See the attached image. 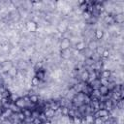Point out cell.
<instances>
[{"mask_svg":"<svg viewBox=\"0 0 124 124\" xmlns=\"http://www.w3.org/2000/svg\"><path fill=\"white\" fill-rule=\"evenodd\" d=\"M68 25H69V21H68L67 19H62V20H60L59 23H58V25H57V27H56V28H57V32H59V33H61V34L65 33V32L67 31Z\"/></svg>","mask_w":124,"mask_h":124,"instance_id":"1","label":"cell"},{"mask_svg":"<svg viewBox=\"0 0 124 124\" xmlns=\"http://www.w3.org/2000/svg\"><path fill=\"white\" fill-rule=\"evenodd\" d=\"M25 27H26V29H27L28 32L34 33V32H36L38 26H37V23H36V22H34V21H32V20H27V21L25 22Z\"/></svg>","mask_w":124,"mask_h":124,"instance_id":"2","label":"cell"},{"mask_svg":"<svg viewBox=\"0 0 124 124\" xmlns=\"http://www.w3.org/2000/svg\"><path fill=\"white\" fill-rule=\"evenodd\" d=\"M70 46H71V42L69 39H65V38H62L60 40V43H59V47L61 50H65V49H68L70 48Z\"/></svg>","mask_w":124,"mask_h":124,"instance_id":"3","label":"cell"},{"mask_svg":"<svg viewBox=\"0 0 124 124\" xmlns=\"http://www.w3.org/2000/svg\"><path fill=\"white\" fill-rule=\"evenodd\" d=\"M1 65H2V69H3L4 73H8V71L14 66V64H13V62L11 60H6L5 62L1 63Z\"/></svg>","mask_w":124,"mask_h":124,"instance_id":"4","label":"cell"},{"mask_svg":"<svg viewBox=\"0 0 124 124\" xmlns=\"http://www.w3.org/2000/svg\"><path fill=\"white\" fill-rule=\"evenodd\" d=\"M15 103V105L16 106V107H18L20 109L21 108H26V102L24 101V99H23V97H20V98H18L16 102H14Z\"/></svg>","mask_w":124,"mask_h":124,"instance_id":"5","label":"cell"},{"mask_svg":"<svg viewBox=\"0 0 124 124\" xmlns=\"http://www.w3.org/2000/svg\"><path fill=\"white\" fill-rule=\"evenodd\" d=\"M60 55H61V57H62L63 59H65V60H69L70 57H71V55H72V51L70 50V48L65 49V50H61Z\"/></svg>","mask_w":124,"mask_h":124,"instance_id":"6","label":"cell"},{"mask_svg":"<svg viewBox=\"0 0 124 124\" xmlns=\"http://www.w3.org/2000/svg\"><path fill=\"white\" fill-rule=\"evenodd\" d=\"M44 113H45V115L46 116V118L48 119V118H52V117H54L55 111H54V110H52V109H51V108H45Z\"/></svg>","mask_w":124,"mask_h":124,"instance_id":"7","label":"cell"},{"mask_svg":"<svg viewBox=\"0 0 124 124\" xmlns=\"http://www.w3.org/2000/svg\"><path fill=\"white\" fill-rule=\"evenodd\" d=\"M104 21H105L106 23L109 24V25H113V24L115 23V21H114V17H113V16H111V15H108V16H106L104 17Z\"/></svg>","mask_w":124,"mask_h":124,"instance_id":"8","label":"cell"},{"mask_svg":"<svg viewBox=\"0 0 124 124\" xmlns=\"http://www.w3.org/2000/svg\"><path fill=\"white\" fill-rule=\"evenodd\" d=\"M18 73V69L16 67V66H13L9 71H8V75L11 77V78H16V75Z\"/></svg>","mask_w":124,"mask_h":124,"instance_id":"9","label":"cell"},{"mask_svg":"<svg viewBox=\"0 0 124 124\" xmlns=\"http://www.w3.org/2000/svg\"><path fill=\"white\" fill-rule=\"evenodd\" d=\"M100 93H101V96H106L109 93V90L108 88V86H104V85H100V87L98 88Z\"/></svg>","mask_w":124,"mask_h":124,"instance_id":"10","label":"cell"},{"mask_svg":"<svg viewBox=\"0 0 124 124\" xmlns=\"http://www.w3.org/2000/svg\"><path fill=\"white\" fill-rule=\"evenodd\" d=\"M35 77L38 78L40 80H44V78H46V73L43 71V69L42 70H39V71L35 72Z\"/></svg>","mask_w":124,"mask_h":124,"instance_id":"11","label":"cell"},{"mask_svg":"<svg viewBox=\"0 0 124 124\" xmlns=\"http://www.w3.org/2000/svg\"><path fill=\"white\" fill-rule=\"evenodd\" d=\"M75 48L78 49V51L83 50V49L85 48V43H84L83 41H79L78 43H77V44L75 45Z\"/></svg>","mask_w":124,"mask_h":124,"instance_id":"12","label":"cell"},{"mask_svg":"<svg viewBox=\"0 0 124 124\" xmlns=\"http://www.w3.org/2000/svg\"><path fill=\"white\" fill-rule=\"evenodd\" d=\"M95 37H96L98 40L103 39V37H104V31H103V29L97 28V29L95 30Z\"/></svg>","mask_w":124,"mask_h":124,"instance_id":"13","label":"cell"},{"mask_svg":"<svg viewBox=\"0 0 124 124\" xmlns=\"http://www.w3.org/2000/svg\"><path fill=\"white\" fill-rule=\"evenodd\" d=\"M113 17H114V21H116V23L121 24L124 21V15L123 14H118V15H116V16H113Z\"/></svg>","mask_w":124,"mask_h":124,"instance_id":"14","label":"cell"},{"mask_svg":"<svg viewBox=\"0 0 124 124\" xmlns=\"http://www.w3.org/2000/svg\"><path fill=\"white\" fill-rule=\"evenodd\" d=\"M97 46H98V44L96 43V41H90L88 44V49H90L91 51H95Z\"/></svg>","mask_w":124,"mask_h":124,"instance_id":"15","label":"cell"},{"mask_svg":"<svg viewBox=\"0 0 124 124\" xmlns=\"http://www.w3.org/2000/svg\"><path fill=\"white\" fill-rule=\"evenodd\" d=\"M88 76H89V72H87L86 70L83 71V72L80 74V79H81V81L86 82L87 79H88Z\"/></svg>","mask_w":124,"mask_h":124,"instance_id":"16","label":"cell"},{"mask_svg":"<svg viewBox=\"0 0 124 124\" xmlns=\"http://www.w3.org/2000/svg\"><path fill=\"white\" fill-rule=\"evenodd\" d=\"M10 108L13 112H15V113H17V112L21 111V110H20V108L15 105V103H11V105H10V108Z\"/></svg>","mask_w":124,"mask_h":124,"instance_id":"17","label":"cell"},{"mask_svg":"<svg viewBox=\"0 0 124 124\" xmlns=\"http://www.w3.org/2000/svg\"><path fill=\"white\" fill-rule=\"evenodd\" d=\"M85 122L87 124H93V122H94V116H93V114H86L85 115Z\"/></svg>","mask_w":124,"mask_h":124,"instance_id":"18","label":"cell"},{"mask_svg":"<svg viewBox=\"0 0 124 124\" xmlns=\"http://www.w3.org/2000/svg\"><path fill=\"white\" fill-rule=\"evenodd\" d=\"M110 76H111L110 70H104V71L101 73V77H102V78H108Z\"/></svg>","mask_w":124,"mask_h":124,"instance_id":"19","label":"cell"},{"mask_svg":"<svg viewBox=\"0 0 124 124\" xmlns=\"http://www.w3.org/2000/svg\"><path fill=\"white\" fill-rule=\"evenodd\" d=\"M29 99H30V102L32 104H37L39 102V96L38 95H35V94L29 95Z\"/></svg>","mask_w":124,"mask_h":124,"instance_id":"20","label":"cell"},{"mask_svg":"<svg viewBox=\"0 0 124 124\" xmlns=\"http://www.w3.org/2000/svg\"><path fill=\"white\" fill-rule=\"evenodd\" d=\"M69 108L68 107H60V110H61V115L63 116H68V112H69Z\"/></svg>","mask_w":124,"mask_h":124,"instance_id":"21","label":"cell"},{"mask_svg":"<svg viewBox=\"0 0 124 124\" xmlns=\"http://www.w3.org/2000/svg\"><path fill=\"white\" fill-rule=\"evenodd\" d=\"M73 124H82V118L80 116H74L72 117Z\"/></svg>","mask_w":124,"mask_h":124,"instance_id":"22","label":"cell"},{"mask_svg":"<svg viewBox=\"0 0 124 124\" xmlns=\"http://www.w3.org/2000/svg\"><path fill=\"white\" fill-rule=\"evenodd\" d=\"M40 82H41V80H40L38 78H36V77H33V78H31V84H32L33 86H38V85L40 84Z\"/></svg>","mask_w":124,"mask_h":124,"instance_id":"23","label":"cell"},{"mask_svg":"<svg viewBox=\"0 0 124 124\" xmlns=\"http://www.w3.org/2000/svg\"><path fill=\"white\" fill-rule=\"evenodd\" d=\"M25 118H26V116L24 115V113H23L22 111L17 112V119L19 120V122H24Z\"/></svg>","mask_w":124,"mask_h":124,"instance_id":"24","label":"cell"},{"mask_svg":"<svg viewBox=\"0 0 124 124\" xmlns=\"http://www.w3.org/2000/svg\"><path fill=\"white\" fill-rule=\"evenodd\" d=\"M81 16H82V18H84L85 20H88V19L91 17V14H90L89 12H87V11H84V12H82Z\"/></svg>","mask_w":124,"mask_h":124,"instance_id":"25","label":"cell"},{"mask_svg":"<svg viewBox=\"0 0 124 124\" xmlns=\"http://www.w3.org/2000/svg\"><path fill=\"white\" fill-rule=\"evenodd\" d=\"M99 81H100V84L101 85H104V86H108V78H101L100 79H99Z\"/></svg>","mask_w":124,"mask_h":124,"instance_id":"26","label":"cell"},{"mask_svg":"<svg viewBox=\"0 0 124 124\" xmlns=\"http://www.w3.org/2000/svg\"><path fill=\"white\" fill-rule=\"evenodd\" d=\"M105 49H106V48H105L103 46H97V48L95 49V52H97L100 56H102V53H103V51H104Z\"/></svg>","mask_w":124,"mask_h":124,"instance_id":"27","label":"cell"},{"mask_svg":"<svg viewBox=\"0 0 124 124\" xmlns=\"http://www.w3.org/2000/svg\"><path fill=\"white\" fill-rule=\"evenodd\" d=\"M23 113H24V115L26 116V117H31V112H32V110L31 109H29V108H24L22 110H21Z\"/></svg>","mask_w":124,"mask_h":124,"instance_id":"28","label":"cell"},{"mask_svg":"<svg viewBox=\"0 0 124 124\" xmlns=\"http://www.w3.org/2000/svg\"><path fill=\"white\" fill-rule=\"evenodd\" d=\"M84 62H85V65H86V66H92V65L95 63V61H94L92 58H86V59L84 60Z\"/></svg>","mask_w":124,"mask_h":124,"instance_id":"29","label":"cell"},{"mask_svg":"<svg viewBox=\"0 0 124 124\" xmlns=\"http://www.w3.org/2000/svg\"><path fill=\"white\" fill-rule=\"evenodd\" d=\"M39 115H40V111H39V110H37V109L32 110V112H31V117H32L33 119H34V118H38Z\"/></svg>","mask_w":124,"mask_h":124,"instance_id":"30","label":"cell"},{"mask_svg":"<svg viewBox=\"0 0 124 124\" xmlns=\"http://www.w3.org/2000/svg\"><path fill=\"white\" fill-rule=\"evenodd\" d=\"M109 55H110V53H109V50H108V49H105V50L103 51V53H102V56H103V58H104V59L108 58V57H109Z\"/></svg>","mask_w":124,"mask_h":124,"instance_id":"31","label":"cell"},{"mask_svg":"<svg viewBox=\"0 0 124 124\" xmlns=\"http://www.w3.org/2000/svg\"><path fill=\"white\" fill-rule=\"evenodd\" d=\"M40 120H41V122L43 123V122H45L46 120H47V118H46V116L45 115V113L44 112H40V115H39V117H38Z\"/></svg>","mask_w":124,"mask_h":124,"instance_id":"32","label":"cell"},{"mask_svg":"<svg viewBox=\"0 0 124 124\" xmlns=\"http://www.w3.org/2000/svg\"><path fill=\"white\" fill-rule=\"evenodd\" d=\"M10 46H1V50L5 53V52H10Z\"/></svg>","mask_w":124,"mask_h":124,"instance_id":"33","label":"cell"},{"mask_svg":"<svg viewBox=\"0 0 124 124\" xmlns=\"http://www.w3.org/2000/svg\"><path fill=\"white\" fill-rule=\"evenodd\" d=\"M94 124H104L105 122L102 120V118L101 117H97V118H94V122H93Z\"/></svg>","mask_w":124,"mask_h":124,"instance_id":"34","label":"cell"},{"mask_svg":"<svg viewBox=\"0 0 124 124\" xmlns=\"http://www.w3.org/2000/svg\"><path fill=\"white\" fill-rule=\"evenodd\" d=\"M72 51V54L75 56V57H78V55H79V51L78 50V49H76V48H74L73 50H71Z\"/></svg>","mask_w":124,"mask_h":124,"instance_id":"35","label":"cell"},{"mask_svg":"<svg viewBox=\"0 0 124 124\" xmlns=\"http://www.w3.org/2000/svg\"><path fill=\"white\" fill-rule=\"evenodd\" d=\"M33 123L34 124H42V122H41V120L39 118H34L33 119Z\"/></svg>","mask_w":124,"mask_h":124,"instance_id":"36","label":"cell"},{"mask_svg":"<svg viewBox=\"0 0 124 124\" xmlns=\"http://www.w3.org/2000/svg\"><path fill=\"white\" fill-rule=\"evenodd\" d=\"M42 124H52V123L50 122V120H48V119H47V120H46L45 122H43Z\"/></svg>","mask_w":124,"mask_h":124,"instance_id":"37","label":"cell"},{"mask_svg":"<svg viewBox=\"0 0 124 124\" xmlns=\"http://www.w3.org/2000/svg\"><path fill=\"white\" fill-rule=\"evenodd\" d=\"M3 111H4V109H3V108H0V116L3 114Z\"/></svg>","mask_w":124,"mask_h":124,"instance_id":"38","label":"cell"},{"mask_svg":"<svg viewBox=\"0 0 124 124\" xmlns=\"http://www.w3.org/2000/svg\"><path fill=\"white\" fill-rule=\"evenodd\" d=\"M0 108H3V106H2V103H1V101H0Z\"/></svg>","mask_w":124,"mask_h":124,"instance_id":"39","label":"cell"}]
</instances>
